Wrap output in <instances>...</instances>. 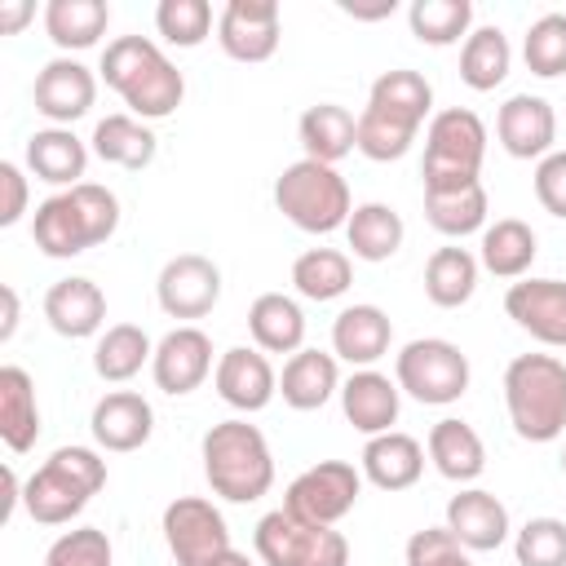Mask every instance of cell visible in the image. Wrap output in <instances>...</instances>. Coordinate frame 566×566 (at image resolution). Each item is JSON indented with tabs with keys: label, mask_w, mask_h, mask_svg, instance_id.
<instances>
[{
	"label": "cell",
	"mask_w": 566,
	"mask_h": 566,
	"mask_svg": "<svg viewBox=\"0 0 566 566\" xmlns=\"http://www.w3.org/2000/svg\"><path fill=\"white\" fill-rule=\"evenodd\" d=\"M102 80L124 97L137 119H168L186 97V75L168 62V53L150 35H115L102 49Z\"/></svg>",
	"instance_id": "6da1fadb"
},
{
	"label": "cell",
	"mask_w": 566,
	"mask_h": 566,
	"mask_svg": "<svg viewBox=\"0 0 566 566\" xmlns=\"http://www.w3.org/2000/svg\"><path fill=\"white\" fill-rule=\"evenodd\" d=\"M115 230H119V199L97 181H80L71 190L49 195L31 217V239L53 261L80 256L106 243Z\"/></svg>",
	"instance_id": "7a4b0ae2"
},
{
	"label": "cell",
	"mask_w": 566,
	"mask_h": 566,
	"mask_svg": "<svg viewBox=\"0 0 566 566\" xmlns=\"http://www.w3.org/2000/svg\"><path fill=\"white\" fill-rule=\"evenodd\" d=\"M199 455H203V478H208L212 495H221L230 504H252L274 486L270 442L248 420L212 424L203 433V442H199Z\"/></svg>",
	"instance_id": "3957f363"
},
{
	"label": "cell",
	"mask_w": 566,
	"mask_h": 566,
	"mask_svg": "<svg viewBox=\"0 0 566 566\" xmlns=\"http://www.w3.org/2000/svg\"><path fill=\"white\" fill-rule=\"evenodd\" d=\"M504 407L513 433L553 442L566 433V363L557 354H517L504 367Z\"/></svg>",
	"instance_id": "277c9868"
},
{
	"label": "cell",
	"mask_w": 566,
	"mask_h": 566,
	"mask_svg": "<svg viewBox=\"0 0 566 566\" xmlns=\"http://www.w3.org/2000/svg\"><path fill=\"white\" fill-rule=\"evenodd\" d=\"M106 486V460L93 447H57L22 486V504L40 526H62Z\"/></svg>",
	"instance_id": "5b68a950"
},
{
	"label": "cell",
	"mask_w": 566,
	"mask_h": 566,
	"mask_svg": "<svg viewBox=\"0 0 566 566\" xmlns=\"http://www.w3.org/2000/svg\"><path fill=\"white\" fill-rule=\"evenodd\" d=\"M274 208L305 234H332L345 230L354 199H349V181L332 164L296 159L274 181Z\"/></svg>",
	"instance_id": "8992f818"
},
{
	"label": "cell",
	"mask_w": 566,
	"mask_h": 566,
	"mask_svg": "<svg viewBox=\"0 0 566 566\" xmlns=\"http://www.w3.org/2000/svg\"><path fill=\"white\" fill-rule=\"evenodd\" d=\"M482 155H486V124L469 106H447L424 128V190H451L482 181Z\"/></svg>",
	"instance_id": "52a82bcc"
},
{
	"label": "cell",
	"mask_w": 566,
	"mask_h": 566,
	"mask_svg": "<svg viewBox=\"0 0 566 566\" xmlns=\"http://www.w3.org/2000/svg\"><path fill=\"white\" fill-rule=\"evenodd\" d=\"M469 354L442 336H416L394 358V380L424 407H451L469 389Z\"/></svg>",
	"instance_id": "ba28073f"
},
{
	"label": "cell",
	"mask_w": 566,
	"mask_h": 566,
	"mask_svg": "<svg viewBox=\"0 0 566 566\" xmlns=\"http://www.w3.org/2000/svg\"><path fill=\"white\" fill-rule=\"evenodd\" d=\"M256 557L265 566H349V539L336 526H314L274 509L256 522Z\"/></svg>",
	"instance_id": "9c48e42d"
},
{
	"label": "cell",
	"mask_w": 566,
	"mask_h": 566,
	"mask_svg": "<svg viewBox=\"0 0 566 566\" xmlns=\"http://www.w3.org/2000/svg\"><path fill=\"white\" fill-rule=\"evenodd\" d=\"M363 495V469L349 460H318L305 473H296L283 491V509L314 526H336Z\"/></svg>",
	"instance_id": "30bf717a"
},
{
	"label": "cell",
	"mask_w": 566,
	"mask_h": 566,
	"mask_svg": "<svg viewBox=\"0 0 566 566\" xmlns=\"http://www.w3.org/2000/svg\"><path fill=\"white\" fill-rule=\"evenodd\" d=\"M164 544L177 566H208L212 557L234 548L221 509L203 495H177L164 509Z\"/></svg>",
	"instance_id": "8fae6325"
},
{
	"label": "cell",
	"mask_w": 566,
	"mask_h": 566,
	"mask_svg": "<svg viewBox=\"0 0 566 566\" xmlns=\"http://www.w3.org/2000/svg\"><path fill=\"white\" fill-rule=\"evenodd\" d=\"M159 310L168 318H203L221 301V270L203 252H177L155 279Z\"/></svg>",
	"instance_id": "7c38bea8"
},
{
	"label": "cell",
	"mask_w": 566,
	"mask_h": 566,
	"mask_svg": "<svg viewBox=\"0 0 566 566\" xmlns=\"http://www.w3.org/2000/svg\"><path fill=\"white\" fill-rule=\"evenodd\" d=\"M31 97H35V111L53 128H71L75 119H84L93 111V102H97V75L84 62H75V57H53V62L40 66Z\"/></svg>",
	"instance_id": "4fadbf2b"
},
{
	"label": "cell",
	"mask_w": 566,
	"mask_h": 566,
	"mask_svg": "<svg viewBox=\"0 0 566 566\" xmlns=\"http://www.w3.org/2000/svg\"><path fill=\"white\" fill-rule=\"evenodd\" d=\"M217 371V363H212V340H208V332H199V327H172L159 345H155V358H150V376H155V385L164 389V394H172V398H181V394H195L208 376Z\"/></svg>",
	"instance_id": "5bb4252c"
},
{
	"label": "cell",
	"mask_w": 566,
	"mask_h": 566,
	"mask_svg": "<svg viewBox=\"0 0 566 566\" xmlns=\"http://www.w3.org/2000/svg\"><path fill=\"white\" fill-rule=\"evenodd\" d=\"M504 314L548 349H566V283L562 279H517L504 292Z\"/></svg>",
	"instance_id": "9a60e30c"
},
{
	"label": "cell",
	"mask_w": 566,
	"mask_h": 566,
	"mask_svg": "<svg viewBox=\"0 0 566 566\" xmlns=\"http://www.w3.org/2000/svg\"><path fill=\"white\" fill-rule=\"evenodd\" d=\"M217 44L234 62H270L279 49V4L274 0H230L217 18Z\"/></svg>",
	"instance_id": "2e32d148"
},
{
	"label": "cell",
	"mask_w": 566,
	"mask_h": 566,
	"mask_svg": "<svg viewBox=\"0 0 566 566\" xmlns=\"http://www.w3.org/2000/svg\"><path fill=\"white\" fill-rule=\"evenodd\" d=\"M495 137L513 159H544L553 155L557 142V115L548 106V97L535 93H513L500 111H495Z\"/></svg>",
	"instance_id": "e0dca14e"
},
{
	"label": "cell",
	"mask_w": 566,
	"mask_h": 566,
	"mask_svg": "<svg viewBox=\"0 0 566 566\" xmlns=\"http://www.w3.org/2000/svg\"><path fill=\"white\" fill-rule=\"evenodd\" d=\"M340 411L345 420L376 438V433H389L398 424V411H402V389L398 380H389L385 371L376 367H358L349 380H340Z\"/></svg>",
	"instance_id": "ac0fdd59"
},
{
	"label": "cell",
	"mask_w": 566,
	"mask_h": 566,
	"mask_svg": "<svg viewBox=\"0 0 566 566\" xmlns=\"http://www.w3.org/2000/svg\"><path fill=\"white\" fill-rule=\"evenodd\" d=\"M88 429L102 451H137L155 433V407L133 389H111L97 398Z\"/></svg>",
	"instance_id": "d6986e66"
},
{
	"label": "cell",
	"mask_w": 566,
	"mask_h": 566,
	"mask_svg": "<svg viewBox=\"0 0 566 566\" xmlns=\"http://www.w3.org/2000/svg\"><path fill=\"white\" fill-rule=\"evenodd\" d=\"M212 385H217L221 402H230L234 411H261L279 394V376H274L270 358L261 349H248V345H234L217 358Z\"/></svg>",
	"instance_id": "ffe728a7"
},
{
	"label": "cell",
	"mask_w": 566,
	"mask_h": 566,
	"mask_svg": "<svg viewBox=\"0 0 566 566\" xmlns=\"http://www.w3.org/2000/svg\"><path fill=\"white\" fill-rule=\"evenodd\" d=\"M469 553H491L509 539V509L500 495L482 491V486H464L460 495L447 500V522H442Z\"/></svg>",
	"instance_id": "44dd1931"
},
{
	"label": "cell",
	"mask_w": 566,
	"mask_h": 566,
	"mask_svg": "<svg viewBox=\"0 0 566 566\" xmlns=\"http://www.w3.org/2000/svg\"><path fill=\"white\" fill-rule=\"evenodd\" d=\"M44 318L57 336L66 340H84V336H97L102 323H106V292L84 279V274H71V279H57L49 292H44Z\"/></svg>",
	"instance_id": "7402d4cb"
},
{
	"label": "cell",
	"mask_w": 566,
	"mask_h": 566,
	"mask_svg": "<svg viewBox=\"0 0 566 566\" xmlns=\"http://www.w3.org/2000/svg\"><path fill=\"white\" fill-rule=\"evenodd\" d=\"M394 340V323L380 305H345L332 323V354L345 358L349 367H371L389 354Z\"/></svg>",
	"instance_id": "603a6c76"
},
{
	"label": "cell",
	"mask_w": 566,
	"mask_h": 566,
	"mask_svg": "<svg viewBox=\"0 0 566 566\" xmlns=\"http://www.w3.org/2000/svg\"><path fill=\"white\" fill-rule=\"evenodd\" d=\"M424 451L433 460V469L447 478V482H478L482 469H486V447L478 438V429L469 420H455V416H442L429 438H424Z\"/></svg>",
	"instance_id": "cb8c5ba5"
},
{
	"label": "cell",
	"mask_w": 566,
	"mask_h": 566,
	"mask_svg": "<svg viewBox=\"0 0 566 566\" xmlns=\"http://www.w3.org/2000/svg\"><path fill=\"white\" fill-rule=\"evenodd\" d=\"M420 473H424V447L411 433L389 429V433L367 438V447H363V478L371 486H380V491H407V486L420 482Z\"/></svg>",
	"instance_id": "d4e9b609"
},
{
	"label": "cell",
	"mask_w": 566,
	"mask_h": 566,
	"mask_svg": "<svg viewBox=\"0 0 566 566\" xmlns=\"http://www.w3.org/2000/svg\"><path fill=\"white\" fill-rule=\"evenodd\" d=\"M279 394L292 411H318L332 394H340V367H336V354H323V349H296L287 363H283V376H279Z\"/></svg>",
	"instance_id": "484cf974"
},
{
	"label": "cell",
	"mask_w": 566,
	"mask_h": 566,
	"mask_svg": "<svg viewBox=\"0 0 566 566\" xmlns=\"http://www.w3.org/2000/svg\"><path fill=\"white\" fill-rule=\"evenodd\" d=\"M27 168H31L40 181H49V186L71 190V186L84 181L88 146H84L71 128H53V124H49V128H40V133L27 137Z\"/></svg>",
	"instance_id": "4316f807"
},
{
	"label": "cell",
	"mask_w": 566,
	"mask_h": 566,
	"mask_svg": "<svg viewBox=\"0 0 566 566\" xmlns=\"http://www.w3.org/2000/svg\"><path fill=\"white\" fill-rule=\"evenodd\" d=\"M248 332L261 354H296L305 349V310L283 292H261L248 305Z\"/></svg>",
	"instance_id": "83f0119b"
},
{
	"label": "cell",
	"mask_w": 566,
	"mask_h": 566,
	"mask_svg": "<svg viewBox=\"0 0 566 566\" xmlns=\"http://www.w3.org/2000/svg\"><path fill=\"white\" fill-rule=\"evenodd\" d=\"M420 124H424L420 115L367 97V106H363V115H358V155H367V159H376V164L402 159V155L411 150Z\"/></svg>",
	"instance_id": "f1b7e54d"
},
{
	"label": "cell",
	"mask_w": 566,
	"mask_h": 566,
	"mask_svg": "<svg viewBox=\"0 0 566 566\" xmlns=\"http://www.w3.org/2000/svg\"><path fill=\"white\" fill-rule=\"evenodd\" d=\"M296 137L305 146V159H318V164H332L336 168V159H345L349 150H358V115H349L336 102H318V106H310L301 115Z\"/></svg>",
	"instance_id": "f546056e"
},
{
	"label": "cell",
	"mask_w": 566,
	"mask_h": 566,
	"mask_svg": "<svg viewBox=\"0 0 566 566\" xmlns=\"http://www.w3.org/2000/svg\"><path fill=\"white\" fill-rule=\"evenodd\" d=\"M539 252L535 230L522 217H500L482 230V248H478V265L495 279H526L531 261Z\"/></svg>",
	"instance_id": "4dcf8cb0"
},
{
	"label": "cell",
	"mask_w": 566,
	"mask_h": 566,
	"mask_svg": "<svg viewBox=\"0 0 566 566\" xmlns=\"http://www.w3.org/2000/svg\"><path fill=\"white\" fill-rule=\"evenodd\" d=\"M0 438L13 455L31 451L40 438V402H35V380L22 367H0Z\"/></svg>",
	"instance_id": "1f68e13d"
},
{
	"label": "cell",
	"mask_w": 566,
	"mask_h": 566,
	"mask_svg": "<svg viewBox=\"0 0 566 566\" xmlns=\"http://www.w3.org/2000/svg\"><path fill=\"white\" fill-rule=\"evenodd\" d=\"M88 142H93L97 159H106L115 168H128V172H142L155 159V150H159V137L137 115H106V119H97Z\"/></svg>",
	"instance_id": "d6a6232c"
},
{
	"label": "cell",
	"mask_w": 566,
	"mask_h": 566,
	"mask_svg": "<svg viewBox=\"0 0 566 566\" xmlns=\"http://www.w3.org/2000/svg\"><path fill=\"white\" fill-rule=\"evenodd\" d=\"M106 27H111L106 0H49L44 4V31L62 53L93 49L106 35Z\"/></svg>",
	"instance_id": "836d02e7"
},
{
	"label": "cell",
	"mask_w": 566,
	"mask_h": 566,
	"mask_svg": "<svg viewBox=\"0 0 566 566\" xmlns=\"http://www.w3.org/2000/svg\"><path fill=\"white\" fill-rule=\"evenodd\" d=\"M345 239H349V248H354L358 261H371V265H376V261H389V256L402 248L407 226H402V217H398L389 203L371 199V203H358V208L349 212Z\"/></svg>",
	"instance_id": "e575fe53"
},
{
	"label": "cell",
	"mask_w": 566,
	"mask_h": 566,
	"mask_svg": "<svg viewBox=\"0 0 566 566\" xmlns=\"http://www.w3.org/2000/svg\"><path fill=\"white\" fill-rule=\"evenodd\" d=\"M486 208L491 203H486L482 181L451 186V190H424V217L447 239H464L473 230H486Z\"/></svg>",
	"instance_id": "d590c367"
},
{
	"label": "cell",
	"mask_w": 566,
	"mask_h": 566,
	"mask_svg": "<svg viewBox=\"0 0 566 566\" xmlns=\"http://www.w3.org/2000/svg\"><path fill=\"white\" fill-rule=\"evenodd\" d=\"M478 256L469 248H438L424 261V296L438 310H460L478 292Z\"/></svg>",
	"instance_id": "8d00e7d4"
},
{
	"label": "cell",
	"mask_w": 566,
	"mask_h": 566,
	"mask_svg": "<svg viewBox=\"0 0 566 566\" xmlns=\"http://www.w3.org/2000/svg\"><path fill=\"white\" fill-rule=\"evenodd\" d=\"M513 66V49H509V35L500 27H473L464 35V49H460V80L473 88V93H491L495 84H504Z\"/></svg>",
	"instance_id": "74e56055"
},
{
	"label": "cell",
	"mask_w": 566,
	"mask_h": 566,
	"mask_svg": "<svg viewBox=\"0 0 566 566\" xmlns=\"http://www.w3.org/2000/svg\"><path fill=\"white\" fill-rule=\"evenodd\" d=\"M150 358H155L150 336H146L137 323H115V327H106V332L97 336L93 371H97L102 380H111V385H124V380H133Z\"/></svg>",
	"instance_id": "f35d334b"
},
{
	"label": "cell",
	"mask_w": 566,
	"mask_h": 566,
	"mask_svg": "<svg viewBox=\"0 0 566 566\" xmlns=\"http://www.w3.org/2000/svg\"><path fill=\"white\" fill-rule=\"evenodd\" d=\"M354 283V261L340 248H310L292 261V287L305 301H336Z\"/></svg>",
	"instance_id": "ab89813d"
},
{
	"label": "cell",
	"mask_w": 566,
	"mask_h": 566,
	"mask_svg": "<svg viewBox=\"0 0 566 566\" xmlns=\"http://www.w3.org/2000/svg\"><path fill=\"white\" fill-rule=\"evenodd\" d=\"M407 22H411V35L420 44H433V49H447L455 44L460 35L473 31V4L469 0H416L407 9Z\"/></svg>",
	"instance_id": "60d3db41"
},
{
	"label": "cell",
	"mask_w": 566,
	"mask_h": 566,
	"mask_svg": "<svg viewBox=\"0 0 566 566\" xmlns=\"http://www.w3.org/2000/svg\"><path fill=\"white\" fill-rule=\"evenodd\" d=\"M522 57L539 80L566 75V13H544L526 27Z\"/></svg>",
	"instance_id": "b9f144b4"
},
{
	"label": "cell",
	"mask_w": 566,
	"mask_h": 566,
	"mask_svg": "<svg viewBox=\"0 0 566 566\" xmlns=\"http://www.w3.org/2000/svg\"><path fill=\"white\" fill-rule=\"evenodd\" d=\"M155 31L177 44V49H195L208 40L212 31V4L208 0H159L155 9Z\"/></svg>",
	"instance_id": "7bdbcfd3"
},
{
	"label": "cell",
	"mask_w": 566,
	"mask_h": 566,
	"mask_svg": "<svg viewBox=\"0 0 566 566\" xmlns=\"http://www.w3.org/2000/svg\"><path fill=\"white\" fill-rule=\"evenodd\" d=\"M517 566H566V522L562 517H531L513 535Z\"/></svg>",
	"instance_id": "ee69618b"
},
{
	"label": "cell",
	"mask_w": 566,
	"mask_h": 566,
	"mask_svg": "<svg viewBox=\"0 0 566 566\" xmlns=\"http://www.w3.org/2000/svg\"><path fill=\"white\" fill-rule=\"evenodd\" d=\"M44 566H115V548H111L106 531L75 526V531H66V535H57L49 544Z\"/></svg>",
	"instance_id": "f6af8a7d"
},
{
	"label": "cell",
	"mask_w": 566,
	"mask_h": 566,
	"mask_svg": "<svg viewBox=\"0 0 566 566\" xmlns=\"http://www.w3.org/2000/svg\"><path fill=\"white\" fill-rule=\"evenodd\" d=\"M407 566H473V557L447 526H424L407 539Z\"/></svg>",
	"instance_id": "bcb514c9"
},
{
	"label": "cell",
	"mask_w": 566,
	"mask_h": 566,
	"mask_svg": "<svg viewBox=\"0 0 566 566\" xmlns=\"http://www.w3.org/2000/svg\"><path fill=\"white\" fill-rule=\"evenodd\" d=\"M531 181H535V199H539V208L566 221V150L544 155V159L535 164V177H531Z\"/></svg>",
	"instance_id": "7dc6e473"
},
{
	"label": "cell",
	"mask_w": 566,
	"mask_h": 566,
	"mask_svg": "<svg viewBox=\"0 0 566 566\" xmlns=\"http://www.w3.org/2000/svg\"><path fill=\"white\" fill-rule=\"evenodd\" d=\"M27 199H31V190H27L22 164L0 159V226H18L27 212Z\"/></svg>",
	"instance_id": "c3c4849f"
},
{
	"label": "cell",
	"mask_w": 566,
	"mask_h": 566,
	"mask_svg": "<svg viewBox=\"0 0 566 566\" xmlns=\"http://www.w3.org/2000/svg\"><path fill=\"white\" fill-rule=\"evenodd\" d=\"M31 13H35V4H27V0H4V4H0V31H4V35L22 31V27L31 22Z\"/></svg>",
	"instance_id": "681fc988"
},
{
	"label": "cell",
	"mask_w": 566,
	"mask_h": 566,
	"mask_svg": "<svg viewBox=\"0 0 566 566\" xmlns=\"http://www.w3.org/2000/svg\"><path fill=\"white\" fill-rule=\"evenodd\" d=\"M398 9V0H376V4H354V0H340V13L358 18V22H376V18H389Z\"/></svg>",
	"instance_id": "f907efd6"
},
{
	"label": "cell",
	"mask_w": 566,
	"mask_h": 566,
	"mask_svg": "<svg viewBox=\"0 0 566 566\" xmlns=\"http://www.w3.org/2000/svg\"><path fill=\"white\" fill-rule=\"evenodd\" d=\"M0 301H4V318H0V340H13V332H18V292L4 283L0 287Z\"/></svg>",
	"instance_id": "816d5d0a"
},
{
	"label": "cell",
	"mask_w": 566,
	"mask_h": 566,
	"mask_svg": "<svg viewBox=\"0 0 566 566\" xmlns=\"http://www.w3.org/2000/svg\"><path fill=\"white\" fill-rule=\"evenodd\" d=\"M18 500H22V486H18V473H13V469H4V517H13V509H18Z\"/></svg>",
	"instance_id": "f5cc1de1"
},
{
	"label": "cell",
	"mask_w": 566,
	"mask_h": 566,
	"mask_svg": "<svg viewBox=\"0 0 566 566\" xmlns=\"http://www.w3.org/2000/svg\"><path fill=\"white\" fill-rule=\"evenodd\" d=\"M208 566H252V562H248V553H239V548H226V553H221V557H212Z\"/></svg>",
	"instance_id": "db71d44e"
},
{
	"label": "cell",
	"mask_w": 566,
	"mask_h": 566,
	"mask_svg": "<svg viewBox=\"0 0 566 566\" xmlns=\"http://www.w3.org/2000/svg\"><path fill=\"white\" fill-rule=\"evenodd\" d=\"M562 473H566V451H562Z\"/></svg>",
	"instance_id": "11a10c76"
}]
</instances>
